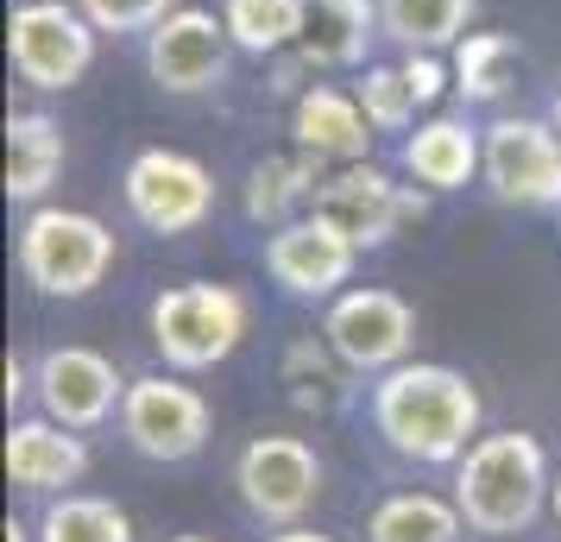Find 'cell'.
<instances>
[{"label": "cell", "mask_w": 561, "mask_h": 542, "mask_svg": "<svg viewBox=\"0 0 561 542\" xmlns=\"http://www.w3.org/2000/svg\"><path fill=\"white\" fill-rule=\"evenodd\" d=\"M373 429L416 466H455L480 441V391L455 366L404 360L373 385Z\"/></svg>", "instance_id": "1"}, {"label": "cell", "mask_w": 561, "mask_h": 542, "mask_svg": "<svg viewBox=\"0 0 561 542\" xmlns=\"http://www.w3.org/2000/svg\"><path fill=\"white\" fill-rule=\"evenodd\" d=\"M549 454L530 429L480 436L455 461V505L473 537H524L549 505Z\"/></svg>", "instance_id": "2"}, {"label": "cell", "mask_w": 561, "mask_h": 542, "mask_svg": "<svg viewBox=\"0 0 561 542\" xmlns=\"http://www.w3.org/2000/svg\"><path fill=\"white\" fill-rule=\"evenodd\" d=\"M253 328V303L233 285H171L152 297V347L171 372H208V366L233 360V347Z\"/></svg>", "instance_id": "3"}, {"label": "cell", "mask_w": 561, "mask_h": 542, "mask_svg": "<svg viewBox=\"0 0 561 542\" xmlns=\"http://www.w3.org/2000/svg\"><path fill=\"white\" fill-rule=\"evenodd\" d=\"M20 272L38 297H89L114 272V228L102 215L38 203L20 221Z\"/></svg>", "instance_id": "4"}, {"label": "cell", "mask_w": 561, "mask_h": 542, "mask_svg": "<svg viewBox=\"0 0 561 542\" xmlns=\"http://www.w3.org/2000/svg\"><path fill=\"white\" fill-rule=\"evenodd\" d=\"M121 196H127V215L146 233L178 240V233H196L215 215L221 183H215V171L203 158L171 152V146H146V152H133L127 177H121Z\"/></svg>", "instance_id": "5"}, {"label": "cell", "mask_w": 561, "mask_h": 542, "mask_svg": "<svg viewBox=\"0 0 561 542\" xmlns=\"http://www.w3.org/2000/svg\"><path fill=\"white\" fill-rule=\"evenodd\" d=\"M7 57H13L20 82H32L38 95H64L95 64V20L77 0H26V7H13Z\"/></svg>", "instance_id": "6"}, {"label": "cell", "mask_w": 561, "mask_h": 542, "mask_svg": "<svg viewBox=\"0 0 561 542\" xmlns=\"http://www.w3.org/2000/svg\"><path fill=\"white\" fill-rule=\"evenodd\" d=\"M121 436H127L133 454L146 461L178 466L190 454H203L208 436H215V411L196 385H183L171 372H146V379H127V397H121Z\"/></svg>", "instance_id": "7"}, {"label": "cell", "mask_w": 561, "mask_h": 542, "mask_svg": "<svg viewBox=\"0 0 561 542\" xmlns=\"http://www.w3.org/2000/svg\"><path fill=\"white\" fill-rule=\"evenodd\" d=\"M322 335H329V347L341 354L347 372H359V379L373 372L379 379V372L410 360V347H416V310L385 285H354V290H341V297H329Z\"/></svg>", "instance_id": "8"}, {"label": "cell", "mask_w": 561, "mask_h": 542, "mask_svg": "<svg viewBox=\"0 0 561 542\" xmlns=\"http://www.w3.org/2000/svg\"><path fill=\"white\" fill-rule=\"evenodd\" d=\"M480 177L511 208H561V127L556 120H530V114L492 120L480 152Z\"/></svg>", "instance_id": "9"}, {"label": "cell", "mask_w": 561, "mask_h": 542, "mask_svg": "<svg viewBox=\"0 0 561 542\" xmlns=\"http://www.w3.org/2000/svg\"><path fill=\"white\" fill-rule=\"evenodd\" d=\"M233 486H240V505L259 523L290 530L322 498V454L304 436H253L233 461Z\"/></svg>", "instance_id": "10"}, {"label": "cell", "mask_w": 561, "mask_h": 542, "mask_svg": "<svg viewBox=\"0 0 561 542\" xmlns=\"http://www.w3.org/2000/svg\"><path fill=\"white\" fill-rule=\"evenodd\" d=\"M316 215L334 221L359 253H379L404 221H423V215H430V189H416V183H391L379 164L359 158V164H341L334 177H322V189H316Z\"/></svg>", "instance_id": "11"}, {"label": "cell", "mask_w": 561, "mask_h": 542, "mask_svg": "<svg viewBox=\"0 0 561 542\" xmlns=\"http://www.w3.org/2000/svg\"><path fill=\"white\" fill-rule=\"evenodd\" d=\"M233 32L221 13L208 7H171L152 32H146V70L164 95H208L228 82L233 64Z\"/></svg>", "instance_id": "12"}, {"label": "cell", "mask_w": 561, "mask_h": 542, "mask_svg": "<svg viewBox=\"0 0 561 542\" xmlns=\"http://www.w3.org/2000/svg\"><path fill=\"white\" fill-rule=\"evenodd\" d=\"M354 265H359V246L334 221H322L316 208L297 215V221H284V228H272V240H265L272 285L284 297H297V303L341 297V285H354Z\"/></svg>", "instance_id": "13"}, {"label": "cell", "mask_w": 561, "mask_h": 542, "mask_svg": "<svg viewBox=\"0 0 561 542\" xmlns=\"http://www.w3.org/2000/svg\"><path fill=\"white\" fill-rule=\"evenodd\" d=\"M32 397H38V411L57 416V423H70V429H95L107 416H121V397H127V379L114 372L107 354L95 347H45L38 360H32Z\"/></svg>", "instance_id": "14"}, {"label": "cell", "mask_w": 561, "mask_h": 542, "mask_svg": "<svg viewBox=\"0 0 561 542\" xmlns=\"http://www.w3.org/2000/svg\"><path fill=\"white\" fill-rule=\"evenodd\" d=\"M89 473V441L57 423V416H20L7 429V480L20 492H38V498H57L70 492Z\"/></svg>", "instance_id": "15"}, {"label": "cell", "mask_w": 561, "mask_h": 542, "mask_svg": "<svg viewBox=\"0 0 561 542\" xmlns=\"http://www.w3.org/2000/svg\"><path fill=\"white\" fill-rule=\"evenodd\" d=\"M373 38H385L379 0H304V32L290 51L304 70H366Z\"/></svg>", "instance_id": "16"}, {"label": "cell", "mask_w": 561, "mask_h": 542, "mask_svg": "<svg viewBox=\"0 0 561 542\" xmlns=\"http://www.w3.org/2000/svg\"><path fill=\"white\" fill-rule=\"evenodd\" d=\"M373 114L359 107V95L347 89H329V82H316L297 95L290 107V146H304L316 152L322 164H359V158L373 152Z\"/></svg>", "instance_id": "17"}, {"label": "cell", "mask_w": 561, "mask_h": 542, "mask_svg": "<svg viewBox=\"0 0 561 542\" xmlns=\"http://www.w3.org/2000/svg\"><path fill=\"white\" fill-rule=\"evenodd\" d=\"M480 152H485V132H473L460 114H435L404 139V171L430 196H448V189H467L480 177Z\"/></svg>", "instance_id": "18"}, {"label": "cell", "mask_w": 561, "mask_h": 542, "mask_svg": "<svg viewBox=\"0 0 561 542\" xmlns=\"http://www.w3.org/2000/svg\"><path fill=\"white\" fill-rule=\"evenodd\" d=\"M57 177H64V127L38 107L7 114V203L38 208Z\"/></svg>", "instance_id": "19"}, {"label": "cell", "mask_w": 561, "mask_h": 542, "mask_svg": "<svg viewBox=\"0 0 561 542\" xmlns=\"http://www.w3.org/2000/svg\"><path fill=\"white\" fill-rule=\"evenodd\" d=\"M316 189H322V158L290 146V152L259 158L247 171V221L253 228H284L297 221V208H316Z\"/></svg>", "instance_id": "20"}, {"label": "cell", "mask_w": 561, "mask_h": 542, "mask_svg": "<svg viewBox=\"0 0 561 542\" xmlns=\"http://www.w3.org/2000/svg\"><path fill=\"white\" fill-rule=\"evenodd\" d=\"M480 0H379V26L398 51H455Z\"/></svg>", "instance_id": "21"}, {"label": "cell", "mask_w": 561, "mask_h": 542, "mask_svg": "<svg viewBox=\"0 0 561 542\" xmlns=\"http://www.w3.org/2000/svg\"><path fill=\"white\" fill-rule=\"evenodd\" d=\"M460 537H467L460 505L435 498V492H391L366 517V542H460Z\"/></svg>", "instance_id": "22"}, {"label": "cell", "mask_w": 561, "mask_h": 542, "mask_svg": "<svg viewBox=\"0 0 561 542\" xmlns=\"http://www.w3.org/2000/svg\"><path fill=\"white\" fill-rule=\"evenodd\" d=\"M38 542H133V517L114 498H89V492H57L45 498L38 517Z\"/></svg>", "instance_id": "23"}, {"label": "cell", "mask_w": 561, "mask_h": 542, "mask_svg": "<svg viewBox=\"0 0 561 542\" xmlns=\"http://www.w3.org/2000/svg\"><path fill=\"white\" fill-rule=\"evenodd\" d=\"M517 38L505 32H467L455 45V89L467 102H505L517 82Z\"/></svg>", "instance_id": "24"}, {"label": "cell", "mask_w": 561, "mask_h": 542, "mask_svg": "<svg viewBox=\"0 0 561 542\" xmlns=\"http://www.w3.org/2000/svg\"><path fill=\"white\" fill-rule=\"evenodd\" d=\"M221 20H228L240 51L278 57V51H290L297 32H304V0H221Z\"/></svg>", "instance_id": "25"}, {"label": "cell", "mask_w": 561, "mask_h": 542, "mask_svg": "<svg viewBox=\"0 0 561 542\" xmlns=\"http://www.w3.org/2000/svg\"><path fill=\"white\" fill-rule=\"evenodd\" d=\"M354 95H359V107L373 114V127L379 132H404V127H416V89H410V77H404V64H366L359 70V82H354Z\"/></svg>", "instance_id": "26"}, {"label": "cell", "mask_w": 561, "mask_h": 542, "mask_svg": "<svg viewBox=\"0 0 561 542\" xmlns=\"http://www.w3.org/2000/svg\"><path fill=\"white\" fill-rule=\"evenodd\" d=\"M82 13L95 20V32H114V38H127V32H152L178 0H77Z\"/></svg>", "instance_id": "27"}, {"label": "cell", "mask_w": 561, "mask_h": 542, "mask_svg": "<svg viewBox=\"0 0 561 542\" xmlns=\"http://www.w3.org/2000/svg\"><path fill=\"white\" fill-rule=\"evenodd\" d=\"M404 77H410V89H416V102H423V107L442 102V89H448L442 51H404Z\"/></svg>", "instance_id": "28"}, {"label": "cell", "mask_w": 561, "mask_h": 542, "mask_svg": "<svg viewBox=\"0 0 561 542\" xmlns=\"http://www.w3.org/2000/svg\"><path fill=\"white\" fill-rule=\"evenodd\" d=\"M32 391V366L20 360V354H7V411H20Z\"/></svg>", "instance_id": "29"}, {"label": "cell", "mask_w": 561, "mask_h": 542, "mask_svg": "<svg viewBox=\"0 0 561 542\" xmlns=\"http://www.w3.org/2000/svg\"><path fill=\"white\" fill-rule=\"evenodd\" d=\"M272 542H334V537H322V530H309V523H290V530H278Z\"/></svg>", "instance_id": "30"}, {"label": "cell", "mask_w": 561, "mask_h": 542, "mask_svg": "<svg viewBox=\"0 0 561 542\" xmlns=\"http://www.w3.org/2000/svg\"><path fill=\"white\" fill-rule=\"evenodd\" d=\"M0 537H7V542H38V537L26 530V523H20V517H7V530H0Z\"/></svg>", "instance_id": "31"}, {"label": "cell", "mask_w": 561, "mask_h": 542, "mask_svg": "<svg viewBox=\"0 0 561 542\" xmlns=\"http://www.w3.org/2000/svg\"><path fill=\"white\" fill-rule=\"evenodd\" d=\"M549 511L561 517V473H556V486H549Z\"/></svg>", "instance_id": "32"}, {"label": "cell", "mask_w": 561, "mask_h": 542, "mask_svg": "<svg viewBox=\"0 0 561 542\" xmlns=\"http://www.w3.org/2000/svg\"><path fill=\"white\" fill-rule=\"evenodd\" d=\"M549 120H556V127H561V95H556V107H549Z\"/></svg>", "instance_id": "33"}, {"label": "cell", "mask_w": 561, "mask_h": 542, "mask_svg": "<svg viewBox=\"0 0 561 542\" xmlns=\"http://www.w3.org/2000/svg\"><path fill=\"white\" fill-rule=\"evenodd\" d=\"M164 542H208V537H164Z\"/></svg>", "instance_id": "34"}]
</instances>
